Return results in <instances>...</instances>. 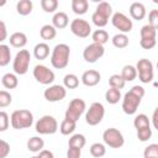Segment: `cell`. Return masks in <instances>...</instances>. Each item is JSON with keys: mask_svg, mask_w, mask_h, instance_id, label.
<instances>
[{"mask_svg": "<svg viewBox=\"0 0 158 158\" xmlns=\"http://www.w3.org/2000/svg\"><path fill=\"white\" fill-rule=\"evenodd\" d=\"M69 56H70V48L65 43L57 44L51 54V64L56 69H63L69 63Z\"/></svg>", "mask_w": 158, "mask_h": 158, "instance_id": "1", "label": "cell"}, {"mask_svg": "<svg viewBox=\"0 0 158 158\" xmlns=\"http://www.w3.org/2000/svg\"><path fill=\"white\" fill-rule=\"evenodd\" d=\"M11 126L15 130H22L31 127L33 123V115L30 110L21 109V110H15L11 114Z\"/></svg>", "mask_w": 158, "mask_h": 158, "instance_id": "2", "label": "cell"}, {"mask_svg": "<svg viewBox=\"0 0 158 158\" xmlns=\"http://www.w3.org/2000/svg\"><path fill=\"white\" fill-rule=\"evenodd\" d=\"M30 62H31V54L27 49H20L14 59L12 63V69L16 74L19 75H23L27 73L28 67H30Z\"/></svg>", "mask_w": 158, "mask_h": 158, "instance_id": "3", "label": "cell"}, {"mask_svg": "<svg viewBox=\"0 0 158 158\" xmlns=\"http://www.w3.org/2000/svg\"><path fill=\"white\" fill-rule=\"evenodd\" d=\"M35 128L40 135H53L58 130V122L53 116L44 115L36 122Z\"/></svg>", "mask_w": 158, "mask_h": 158, "instance_id": "4", "label": "cell"}, {"mask_svg": "<svg viewBox=\"0 0 158 158\" xmlns=\"http://www.w3.org/2000/svg\"><path fill=\"white\" fill-rule=\"evenodd\" d=\"M104 116H105V107L101 102L96 101L89 106V109L85 114V121L90 126H96L102 121Z\"/></svg>", "mask_w": 158, "mask_h": 158, "instance_id": "5", "label": "cell"}, {"mask_svg": "<svg viewBox=\"0 0 158 158\" xmlns=\"http://www.w3.org/2000/svg\"><path fill=\"white\" fill-rule=\"evenodd\" d=\"M102 139H104L105 144H107L111 148H121L125 143V138H123L122 133L117 128H114V127H110L104 131Z\"/></svg>", "mask_w": 158, "mask_h": 158, "instance_id": "6", "label": "cell"}, {"mask_svg": "<svg viewBox=\"0 0 158 158\" xmlns=\"http://www.w3.org/2000/svg\"><path fill=\"white\" fill-rule=\"evenodd\" d=\"M85 109H86V104L83 99H73L69 102L68 109L65 110V118L77 122L79 117L84 114Z\"/></svg>", "mask_w": 158, "mask_h": 158, "instance_id": "7", "label": "cell"}, {"mask_svg": "<svg viewBox=\"0 0 158 158\" xmlns=\"http://www.w3.org/2000/svg\"><path fill=\"white\" fill-rule=\"evenodd\" d=\"M136 69L138 72V79L142 83H149L153 79V64L151 60L142 58L137 62Z\"/></svg>", "mask_w": 158, "mask_h": 158, "instance_id": "8", "label": "cell"}, {"mask_svg": "<svg viewBox=\"0 0 158 158\" xmlns=\"http://www.w3.org/2000/svg\"><path fill=\"white\" fill-rule=\"evenodd\" d=\"M33 77L38 83H41L43 85L52 84L56 78L53 70H51L48 67H46L43 64H37L33 68Z\"/></svg>", "mask_w": 158, "mask_h": 158, "instance_id": "9", "label": "cell"}, {"mask_svg": "<svg viewBox=\"0 0 158 158\" xmlns=\"http://www.w3.org/2000/svg\"><path fill=\"white\" fill-rule=\"evenodd\" d=\"M104 53H105L104 46L93 42L91 44L86 46L85 49L83 51V58L88 63H95L98 59H100L104 56Z\"/></svg>", "mask_w": 158, "mask_h": 158, "instance_id": "10", "label": "cell"}, {"mask_svg": "<svg viewBox=\"0 0 158 158\" xmlns=\"http://www.w3.org/2000/svg\"><path fill=\"white\" fill-rule=\"evenodd\" d=\"M70 31L73 35L80 38H86L91 33V26L83 19H74L70 22Z\"/></svg>", "mask_w": 158, "mask_h": 158, "instance_id": "11", "label": "cell"}, {"mask_svg": "<svg viewBox=\"0 0 158 158\" xmlns=\"http://www.w3.org/2000/svg\"><path fill=\"white\" fill-rule=\"evenodd\" d=\"M111 22H112V26L116 27L121 33H127L132 30L133 27V23H132V20H130L125 14L122 12H115L112 15V19H111Z\"/></svg>", "mask_w": 158, "mask_h": 158, "instance_id": "12", "label": "cell"}, {"mask_svg": "<svg viewBox=\"0 0 158 158\" xmlns=\"http://www.w3.org/2000/svg\"><path fill=\"white\" fill-rule=\"evenodd\" d=\"M139 104H141V98H138L133 93L128 91L125 94V96L122 99V110L127 115H133V114H136Z\"/></svg>", "mask_w": 158, "mask_h": 158, "instance_id": "13", "label": "cell"}, {"mask_svg": "<svg viewBox=\"0 0 158 158\" xmlns=\"http://www.w3.org/2000/svg\"><path fill=\"white\" fill-rule=\"evenodd\" d=\"M67 95V89L63 85H51L49 88H47L43 93V96L47 101L49 102H56V101H60L65 98Z\"/></svg>", "mask_w": 158, "mask_h": 158, "instance_id": "14", "label": "cell"}, {"mask_svg": "<svg viewBox=\"0 0 158 158\" xmlns=\"http://www.w3.org/2000/svg\"><path fill=\"white\" fill-rule=\"evenodd\" d=\"M100 80H101V74L94 69H89L84 72L81 75V83L85 86H95L100 83Z\"/></svg>", "mask_w": 158, "mask_h": 158, "instance_id": "15", "label": "cell"}, {"mask_svg": "<svg viewBox=\"0 0 158 158\" xmlns=\"http://www.w3.org/2000/svg\"><path fill=\"white\" fill-rule=\"evenodd\" d=\"M146 14H147V11H146V7H144V5L142 4V2H132L131 4V6H130V15H131V17L133 19V20H143L144 17H146Z\"/></svg>", "mask_w": 158, "mask_h": 158, "instance_id": "16", "label": "cell"}, {"mask_svg": "<svg viewBox=\"0 0 158 158\" xmlns=\"http://www.w3.org/2000/svg\"><path fill=\"white\" fill-rule=\"evenodd\" d=\"M69 23V19H68V15L63 11H58L53 15V19H52V25L56 27V28H65Z\"/></svg>", "mask_w": 158, "mask_h": 158, "instance_id": "17", "label": "cell"}, {"mask_svg": "<svg viewBox=\"0 0 158 158\" xmlns=\"http://www.w3.org/2000/svg\"><path fill=\"white\" fill-rule=\"evenodd\" d=\"M10 44L15 48H22L27 43V36L23 32H14L10 36Z\"/></svg>", "mask_w": 158, "mask_h": 158, "instance_id": "18", "label": "cell"}, {"mask_svg": "<svg viewBox=\"0 0 158 158\" xmlns=\"http://www.w3.org/2000/svg\"><path fill=\"white\" fill-rule=\"evenodd\" d=\"M33 56L36 57V59H46L49 56V46L44 42H40L35 46L33 48Z\"/></svg>", "mask_w": 158, "mask_h": 158, "instance_id": "19", "label": "cell"}, {"mask_svg": "<svg viewBox=\"0 0 158 158\" xmlns=\"http://www.w3.org/2000/svg\"><path fill=\"white\" fill-rule=\"evenodd\" d=\"M40 36L42 37V40L51 41L57 36V28L53 25H43L40 30Z\"/></svg>", "mask_w": 158, "mask_h": 158, "instance_id": "20", "label": "cell"}, {"mask_svg": "<svg viewBox=\"0 0 158 158\" xmlns=\"http://www.w3.org/2000/svg\"><path fill=\"white\" fill-rule=\"evenodd\" d=\"M1 84L6 89H15L19 85V79L14 73H6L1 78Z\"/></svg>", "mask_w": 158, "mask_h": 158, "instance_id": "21", "label": "cell"}, {"mask_svg": "<svg viewBox=\"0 0 158 158\" xmlns=\"http://www.w3.org/2000/svg\"><path fill=\"white\" fill-rule=\"evenodd\" d=\"M32 9H33V4H32L31 0H20L16 4V10L22 16L30 15L32 12Z\"/></svg>", "mask_w": 158, "mask_h": 158, "instance_id": "22", "label": "cell"}, {"mask_svg": "<svg viewBox=\"0 0 158 158\" xmlns=\"http://www.w3.org/2000/svg\"><path fill=\"white\" fill-rule=\"evenodd\" d=\"M43 146H44V141L37 136L31 137L27 141V149L31 152H41L43 149Z\"/></svg>", "mask_w": 158, "mask_h": 158, "instance_id": "23", "label": "cell"}, {"mask_svg": "<svg viewBox=\"0 0 158 158\" xmlns=\"http://www.w3.org/2000/svg\"><path fill=\"white\" fill-rule=\"evenodd\" d=\"M89 2L86 0H73L72 1V10L77 15H84L88 11Z\"/></svg>", "mask_w": 158, "mask_h": 158, "instance_id": "24", "label": "cell"}, {"mask_svg": "<svg viewBox=\"0 0 158 158\" xmlns=\"http://www.w3.org/2000/svg\"><path fill=\"white\" fill-rule=\"evenodd\" d=\"M77 128V122L75 121H72V120H68V118H64L59 126V131L62 135L64 136H68V135H72L74 132V130Z\"/></svg>", "mask_w": 158, "mask_h": 158, "instance_id": "25", "label": "cell"}, {"mask_svg": "<svg viewBox=\"0 0 158 158\" xmlns=\"http://www.w3.org/2000/svg\"><path fill=\"white\" fill-rule=\"evenodd\" d=\"M91 38H93V42L94 43H98V44L104 46L109 41V33L105 30H95L91 33Z\"/></svg>", "mask_w": 158, "mask_h": 158, "instance_id": "26", "label": "cell"}, {"mask_svg": "<svg viewBox=\"0 0 158 158\" xmlns=\"http://www.w3.org/2000/svg\"><path fill=\"white\" fill-rule=\"evenodd\" d=\"M121 99V91L118 89H115V88H110L106 90L105 93V100L109 102V104H117Z\"/></svg>", "mask_w": 158, "mask_h": 158, "instance_id": "27", "label": "cell"}, {"mask_svg": "<svg viewBox=\"0 0 158 158\" xmlns=\"http://www.w3.org/2000/svg\"><path fill=\"white\" fill-rule=\"evenodd\" d=\"M85 143H86V139H85V137H84L83 135H80V133L73 135V136L69 138V141H68V146H69V147L80 148V149L85 146Z\"/></svg>", "mask_w": 158, "mask_h": 158, "instance_id": "28", "label": "cell"}, {"mask_svg": "<svg viewBox=\"0 0 158 158\" xmlns=\"http://www.w3.org/2000/svg\"><path fill=\"white\" fill-rule=\"evenodd\" d=\"M130 43V40L126 33H117L112 37V44L116 48H125Z\"/></svg>", "mask_w": 158, "mask_h": 158, "instance_id": "29", "label": "cell"}, {"mask_svg": "<svg viewBox=\"0 0 158 158\" xmlns=\"http://www.w3.org/2000/svg\"><path fill=\"white\" fill-rule=\"evenodd\" d=\"M121 77L125 79V81H132L137 77V69L133 65H125L122 68Z\"/></svg>", "mask_w": 158, "mask_h": 158, "instance_id": "30", "label": "cell"}, {"mask_svg": "<svg viewBox=\"0 0 158 158\" xmlns=\"http://www.w3.org/2000/svg\"><path fill=\"white\" fill-rule=\"evenodd\" d=\"M10 59H11V52L9 46L0 44V65L1 67L7 65L10 63Z\"/></svg>", "mask_w": 158, "mask_h": 158, "instance_id": "31", "label": "cell"}, {"mask_svg": "<svg viewBox=\"0 0 158 158\" xmlns=\"http://www.w3.org/2000/svg\"><path fill=\"white\" fill-rule=\"evenodd\" d=\"M149 118L147 115L144 114H138L135 120H133V126L136 127V130H141V128H147L149 127Z\"/></svg>", "mask_w": 158, "mask_h": 158, "instance_id": "32", "label": "cell"}, {"mask_svg": "<svg viewBox=\"0 0 158 158\" xmlns=\"http://www.w3.org/2000/svg\"><path fill=\"white\" fill-rule=\"evenodd\" d=\"M125 84H126V81L121 77V74H112L109 78V85H110V88H115V89L121 90L125 86Z\"/></svg>", "mask_w": 158, "mask_h": 158, "instance_id": "33", "label": "cell"}, {"mask_svg": "<svg viewBox=\"0 0 158 158\" xmlns=\"http://www.w3.org/2000/svg\"><path fill=\"white\" fill-rule=\"evenodd\" d=\"M63 84H64L65 89H75V88H78V85H79V78H78L75 74L69 73V74H67V75L64 77Z\"/></svg>", "mask_w": 158, "mask_h": 158, "instance_id": "34", "label": "cell"}, {"mask_svg": "<svg viewBox=\"0 0 158 158\" xmlns=\"http://www.w3.org/2000/svg\"><path fill=\"white\" fill-rule=\"evenodd\" d=\"M98 14H100V15H102L104 17H106V19H109L111 15H112V7H111V5L109 4V2H106V1H101V2H99V5L96 6V10H95Z\"/></svg>", "mask_w": 158, "mask_h": 158, "instance_id": "35", "label": "cell"}, {"mask_svg": "<svg viewBox=\"0 0 158 158\" xmlns=\"http://www.w3.org/2000/svg\"><path fill=\"white\" fill-rule=\"evenodd\" d=\"M105 153H106V148H105V146H104L102 143L96 142V143H93V144L90 146V154H91L93 157H95V158H101V157L105 156Z\"/></svg>", "mask_w": 158, "mask_h": 158, "instance_id": "36", "label": "cell"}, {"mask_svg": "<svg viewBox=\"0 0 158 158\" xmlns=\"http://www.w3.org/2000/svg\"><path fill=\"white\" fill-rule=\"evenodd\" d=\"M157 30L153 28L151 25H144L141 28V38L142 40H156Z\"/></svg>", "mask_w": 158, "mask_h": 158, "instance_id": "37", "label": "cell"}, {"mask_svg": "<svg viewBox=\"0 0 158 158\" xmlns=\"http://www.w3.org/2000/svg\"><path fill=\"white\" fill-rule=\"evenodd\" d=\"M41 7L43 9L44 12H54L58 7V1L57 0H42Z\"/></svg>", "mask_w": 158, "mask_h": 158, "instance_id": "38", "label": "cell"}, {"mask_svg": "<svg viewBox=\"0 0 158 158\" xmlns=\"http://www.w3.org/2000/svg\"><path fill=\"white\" fill-rule=\"evenodd\" d=\"M143 157L144 158H158V144L157 143L148 144V147H146L143 151Z\"/></svg>", "mask_w": 158, "mask_h": 158, "instance_id": "39", "label": "cell"}, {"mask_svg": "<svg viewBox=\"0 0 158 158\" xmlns=\"http://www.w3.org/2000/svg\"><path fill=\"white\" fill-rule=\"evenodd\" d=\"M91 20H93V23H94L95 26H98V27H104V26H106L107 22H109V19L104 17L102 15L98 14L96 11L91 15Z\"/></svg>", "mask_w": 158, "mask_h": 158, "instance_id": "40", "label": "cell"}, {"mask_svg": "<svg viewBox=\"0 0 158 158\" xmlns=\"http://www.w3.org/2000/svg\"><path fill=\"white\" fill-rule=\"evenodd\" d=\"M151 137H152V128H151V127L137 130V138H138L141 142H147Z\"/></svg>", "mask_w": 158, "mask_h": 158, "instance_id": "41", "label": "cell"}, {"mask_svg": "<svg viewBox=\"0 0 158 158\" xmlns=\"http://www.w3.org/2000/svg\"><path fill=\"white\" fill-rule=\"evenodd\" d=\"M12 101V96L10 93H7L6 90H1L0 91V107H6L11 104Z\"/></svg>", "mask_w": 158, "mask_h": 158, "instance_id": "42", "label": "cell"}, {"mask_svg": "<svg viewBox=\"0 0 158 158\" xmlns=\"http://www.w3.org/2000/svg\"><path fill=\"white\" fill-rule=\"evenodd\" d=\"M148 25H151L153 28L158 30V10L153 9L148 14Z\"/></svg>", "mask_w": 158, "mask_h": 158, "instance_id": "43", "label": "cell"}, {"mask_svg": "<svg viewBox=\"0 0 158 158\" xmlns=\"http://www.w3.org/2000/svg\"><path fill=\"white\" fill-rule=\"evenodd\" d=\"M9 123H10V121H9V115H7L5 111H1V112H0V132L6 131L7 127H9Z\"/></svg>", "mask_w": 158, "mask_h": 158, "instance_id": "44", "label": "cell"}, {"mask_svg": "<svg viewBox=\"0 0 158 158\" xmlns=\"http://www.w3.org/2000/svg\"><path fill=\"white\" fill-rule=\"evenodd\" d=\"M9 153H10V144L6 141L1 139L0 141V158H5Z\"/></svg>", "mask_w": 158, "mask_h": 158, "instance_id": "45", "label": "cell"}, {"mask_svg": "<svg viewBox=\"0 0 158 158\" xmlns=\"http://www.w3.org/2000/svg\"><path fill=\"white\" fill-rule=\"evenodd\" d=\"M81 157V149L80 148H74L69 147L67 151V158H80Z\"/></svg>", "mask_w": 158, "mask_h": 158, "instance_id": "46", "label": "cell"}, {"mask_svg": "<svg viewBox=\"0 0 158 158\" xmlns=\"http://www.w3.org/2000/svg\"><path fill=\"white\" fill-rule=\"evenodd\" d=\"M157 41L156 40H142L139 41V46L143 48V49H152L154 46H156Z\"/></svg>", "mask_w": 158, "mask_h": 158, "instance_id": "47", "label": "cell"}, {"mask_svg": "<svg viewBox=\"0 0 158 158\" xmlns=\"http://www.w3.org/2000/svg\"><path fill=\"white\" fill-rule=\"evenodd\" d=\"M130 91L133 93L135 95H137V96L141 98V99L144 96V89H143L142 86H139V85H135V86H132Z\"/></svg>", "mask_w": 158, "mask_h": 158, "instance_id": "48", "label": "cell"}, {"mask_svg": "<svg viewBox=\"0 0 158 158\" xmlns=\"http://www.w3.org/2000/svg\"><path fill=\"white\" fill-rule=\"evenodd\" d=\"M0 41H5L6 40V35H7V31H6V26H5V22L4 21H0Z\"/></svg>", "mask_w": 158, "mask_h": 158, "instance_id": "49", "label": "cell"}, {"mask_svg": "<svg viewBox=\"0 0 158 158\" xmlns=\"http://www.w3.org/2000/svg\"><path fill=\"white\" fill-rule=\"evenodd\" d=\"M38 158H54V156H53V153H52L51 151H48V149H42V151L40 152V154H38Z\"/></svg>", "mask_w": 158, "mask_h": 158, "instance_id": "50", "label": "cell"}, {"mask_svg": "<svg viewBox=\"0 0 158 158\" xmlns=\"http://www.w3.org/2000/svg\"><path fill=\"white\" fill-rule=\"evenodd\" d=\"M152 123H153V127L158 131V107H156V110L153 111V115H152Z\"/></svg>", "mask_w": 158, "mask_h": 158, "instance_id": "51", "label": "cell"}, {"mask_svg": "<svg viewBox=\"0 0 158 158\" xmlns=\"http://www.w3.org/2000/svg\"><path fill=\"white\" fill-rule=\"evenodd\" d=\"M31 158H38V156H35V157H31Z\"/></svg>", "mask_w": 158, "mask_h": 158, "instance_id": "52", "label": "cell"}, {"mask_svg": "<svg viewBox=\"0 0 158 158\" xmlns=\"http://www.w3.org/2000/svg\"><path fill=\"white\" fill-rule=\"evenodd\" d=\"M157 69H158V62H157Z\"/></svg>", "mask_w": 158, "mask_h": 158, "instance_id": "53", "label": "cell"}]
</instances>
